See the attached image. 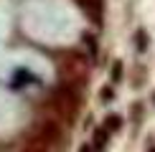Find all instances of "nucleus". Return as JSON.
<instances>
[{
  "instance_id": "nucleus-1",
  "label": "nucleus",
  "mask_w": 155,
  "mask_h": 152,
  "mask_svg": "<svg viewBox=\"0 0 155 152\" xmlns=\"http://www.w3.org/2000/svg\"><path fill=\"white\" fill-rule=\"evenodd\" d=\"M23 152H51V147L43 144V142H38V139H33V142H28L23 147Z\"/></svg>"
}]
</instances>
